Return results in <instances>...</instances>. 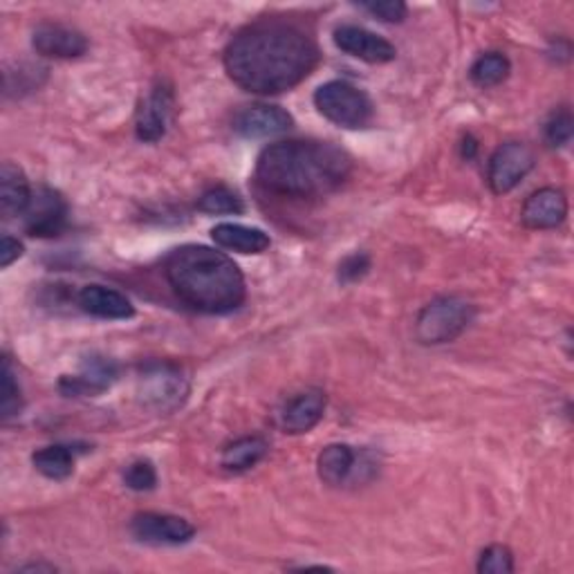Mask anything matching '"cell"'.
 <instances>
[{
  "mask_svg": "<svg viewBox=\"0 0 574 574\" xmlns=\"http://www.w3.org/2000/svg\"><path fill=\"white\" fill-rule=\"evenodd\" d=\"M229 79L254 95H280L306 81L319 63L313 37L285 21H258L243 28L225 50Z\"/></svg>",
  "mask_w": 574,
  "mask_h": 574,
  "instance_id": "1",
  "label": "cell"
},
{
  "mask_svg": "<svg viewBox=\"0 0 574 574\" xmlns=\"http://www.w3.org/2000/svg\"><path fill=\"white\" fill-rule=\"evenodd\" d=\"M350 171V156L330 141H276L256 162L258 182L287 198L326 196L342 187Z\"/></svg>",
  "mask_w": 574,
  "mask_h": 574,
  "instance_id": "2",
  "label": "cell"
},
{
  "mask_svg": "<svg viewBox=\"0 0 574 574\" xmlns=\"http://www.w3.org/2000/svg\"><path fill=\"white\" fill-rule=\"evenodd\" d=\"M165 274L182 304L207 315H227L245 304L240 267L207 245H182L165 263Z\"/></svg>",
  "mask_w": 574,
  "mask_h": 574,
  "instance_id": "3",
  "label": "cell"
},
{
  "mask_svg": "<svg viewBox=\"0 0 574 574\" xmlns=\"http://www.w3.org/2000/svg\"><path fill=\"white\" fill-rule=\"evenodd\" d=\"M476 308L461 297H441L422 308L415 321V337L424 346L456 342L474 321Z\"/></svg>",
  "mask_w": 574,
  "mask_h": 574,
  "instance_id": "4",
  "label": "cell"
},
{
  "mask_svg": "<svg viewBox=\"0 0 574 574\" xmlns=\"http://www.w3.org/2000/svg\"><path fill=\"white\" fill-rule=\"evenodd\" d=\"M315 106L328 121L348 130L366 128L375 112L370 97L348 81H328L319 86Z\"/></svg>",
  "mask_w": 574,
  "mask_h": 574,
  "instance_id": "5",
  "label": "cell"
},
{
  "mask_svg": "<svg viewBox=\"0 0 574 574\" xmlns=\"http://www.w3.org/2000/svg\"><path fill=\"white\" fill-rule=\"evenodd\" d=\"M137 395L144 406L158 413H171L185 404L189 395V382L178 366L167 362H151L139 373Z\"/></svg>",
  "mask_w": 574,
  "mask_h": 574,
  "instance_id": "6",
  "label": "cell"
},
{
  "mask_svg": "<svg viewBox=\"0 0 574 574\" xmlns=\"http://www.w3.org/2000/svg\"><path fill=\"white\" fill-rule=\"evenodd\" d=\"M536 156L523 141H505L494 151L487 169V182L496 196L514 191L534 169Z\"/></svg>",
  "mask_w": 574,
  "mask_h": 574,
  "instance_id": "7",
  "label": "cell"
},
{
  "mask_svg": "<svg viewBox=\"0 0 574 574\" xmlns=\"http://www.w3.org/2000/svg\"><path fill=\"white\" fill-rule=\"evenodd\" d=\"M26 231L32 238H55L61 236L68 225V205L59 191L41 187L32 194L30 207L23 214Z\"/></svg>",
  "mask_w": 574,
  "mask_h": 574,
  "instance_id": "8",
  "label": "cell"
},
{
  "mask_svg": "<svg viewBox=\"0 0 574 574\" xmlns=\"http://www.w3.org/2000/svg\"><path fill=\"white\" fill-rule=\"evenodd\" d=\"M130 534L147 545H185L194 538L196 527L180 516L144 512L132 516Z\"/></svg>",
  "mask_w": 574,
  "mask_h": 574,
  "instance_id": "9",
  "label": "cell"
},
{
  "mask_svg": "<svg viewBox=\"0 0 574 574\" xmlns=\"http://www.w3.org/2000/svg\"><path fill=\"white\" fill-rule=\"evenodd\" d=\"M174 112V92L165 86L154 88L147 97L141 99L135 117V135L139 141H160L171 123Z\"/></svg>",
  "mask_w": 574,
  "mask_h": 574,
  "instance_id": "10",
  "label": "cell"
},
{
  "mask_svg": "<svg viewBox=\"0 0 574 574\" xmlns=\"http://www.w3.org/2000/svg\"><path fill=\"white\" fill-rule=\"evenodd\" d=\"M333 39L342 52H346L359 61H366V63L382 66V63L395 61V57H397V50L390 41H386L384 37H377L375 32L359 28V26H342L335 30Z\"/></svg>",
  "mask_w": 574,
  "mask_h": 574,
  "instance_id": "11",
  "label": "cell"
},
{
  "mask_svg": "<svg viewBox=\"0 0 574 574\" xmlns=\"http://www.w3.org/2000/svg\"><path fill=\"white\" fill-rule=\"evenodd\" d=\"M293 123L295 119L290 112L283 110L280 106L269 103L247 106L234 117V130L247 139H263L287 132L293 128Z\"/></svg>",
  "mask_w": 574,
  "mask_h": 574,
  "instance_id": "12",
  "label": "cell"
},
{
  "mask_svg": "<svg viewBox=\"0 0 574 574\" xmlns=\"http://www.w3.org/2000/svg\"><path fill=\"white\" fill-rule=\"evenodd\" d=\"M326 404H328L326 393L319 388L299 393L297 397H293L283 406V410L278 415V424L285 434H290V436L308 434V430H313L324 419Z\"/></svg>",
  "mask_w": 574,
  "mask_h": 574,
  "instance_id": "13",
  "label": "cell"
},
{
  "mask_svg": "<svg viewBox=\"0 0 574 574\" xmlns=\"http://www.w3.org/2000/svg\"><path fill=\"white\" fill-rule=\"evenodd\" d=\"M32 46L37 55L48 59H79L88 52V39L68 26L43 23L32 34Z\"/></svg>",
  "mask_w": 574,
  "mask_h": 574,
  "instance_id": "14",
  "label": "cell"
},
{
  "mask_svg": "<svg viewBox=\"0 0 574 574\" xmlns=\"http://www.w3.org/2000/svg\"><path fill=\"white\" fill-rule=\"evenodd\" d=\"M567 218V198L561 189L554 187H545L534 191L521 211V220L527 229H536V231H547V229H556L565 222Z\"/></svg>",
  "mask_w": 574,
  "mask_h": 574,
  "instance_id": "15",
  "label": "cell"
},
{
  "mask_svg": "<svg viewBox=\"0 0 574 574\" xmlns=\"http://www.w3.org/2000/svg\"><path fill=\"white\" fill-rule=\"evenodd\" d=\"M77 304L86 315L106 319V321H121V319H130L135 315V308L128 301V297L106 285L81 287L77 295Z\"/></svg>",
  "mask_w": 574,
  "mask_h": 574,
  "instance_id": "16",
  "label": "cell"
},
{
  "mask_svg": "<svg viewBox=\"0 0 574 574\" xmlns=\"http://www.w3.org/2000/svg\"><path fill=\"white\" fill-rule=\"evenodd\" d=\"M117 379V366L106 357H90L77 375H66L59 388L70 397H92L108 390Z\"/></svg>",
  "mask_w": 574,
  "mask_h": 574,
  "instance_id": "17",
  "label": "cell"
},
{
  "mask_svg": "<svg viewBox=\"0 0 574 574\" xmlns=\"http://www.w3.org/2000/svg\"><path fill=\"white\" fill-rule=\"evenodd\" d=\"M32 194L34 191L30 189L23 169H19L12 162H6L0 167V211H3L6 218L23 216L30 207Z\"/></svg>",
  "mask_w": 574,
  "mask_h": 574,
  "instance_id": "18",
  "label": "cell"
},
{
  "mask_svg": "<svg viewBox=\"0 0 574 574\" xmlns=\"http://www.w3.org/2000/svg\"><path fill=\"white\" fill-rule=\"evenodd\" d=\"M211 238L218 247L238 254H263L269 249V236L258 227H245L238 222H220L211 229Z\"/></svg>",
  "mask_w": 574,
  "mask_h": 574,
  "instance_id": "19",
  "label": "cell"
},
{
  "mask_svg": "<svg viewBox=\"0 0 574 574\" xmlns=\"http://www.w3.org/2000/svg\"><path fill=\"white\" fill-rule=\"evenodd\" d=\"M267 452H269V445L265 438H258V436L240 438L222 452L220 465L229 474H243L256 467L267 456Z\"/></svg>",
  "mask_w": 574,
  "mask_h": 574,
  "instance_id": "20",
  "label": "cell"
},
{
  "mask_svg": "<svg viewBox=\"0 0 574 574\" xmlns=\"http://www.w3.org/2000/svg\"><path fill=\"white\" fill-rule=\"evenodd\" d=\"M355 452L353 447L348 445H328L319 458H317V472H319V478L326 483V485H344L346 478L353 474L355 469Z\"/></svg>",
  "mask_w": 574,
  "mask_h": 574,
  "instance_id": "21",
  "label": "cell"
},
{
  "mask_svg": "<svg viewBox=\"0 0 574 574\" xmlns=\"http://www.w3.org/2000/svg\"><path fill=\"white\" fill-rule=\"evenodd\" d=\"M77 454L79 452L72 445H50L32 456V465L50 481H66L75 472Z\"/></svg>",
  "mask_w": 574,
  "mask_h": 574,
  "instance_id": "22",
  "label": "cell"
},
{
  "mask_svg": "<svg viewBox=\"0 0 574 574\" xmlns=\"http://www.w3.org/2000/svg\"><path fill=\"white\" fill-rule=\"evenodd\" d=\"M509 72H512L509 59L501 52H489L476 59V63L469 70V77L478 88H494V86H501L509 77Z\"/></svg>",
  "mask_w": 574,
  "mask_h": 574,
  "instance_id": "23",
  "label": "cell"
},
{
  "mask_svg": "<svg viewBox=\"0 0 574 574\" xmlns=\"http://www.w3.org/2000/svg\"><path fill=\"white\" fill-rule=\"evenodd\" d=\"M23 408V397H21V386L17 382L12 362L6 357L3 359V382H0V417L3 422L17 417Z\"/></svg>",
  "mask_w": 574,
  "mask_h": 574,
  "instance_id": "24",
  "label": "cell"
},
{
  "mask_svg": "<svg viewBox=\"0 0 574 574\" xmlns=\"http://www.w3.org/2000/svg\"><path fill=\"white\" fill-rule=\"evenodd\" d=\"M198 209L202 214H209V216H229V214H243L245 211V205L243 200L229 191L227 187H216V189H209L200 196L198 200Z\"/></svg>",
  "mask_w": 574,
  "mask_h": 574,
  "instance_id": "25",
  "label": "cell"
},
{
  "mask_svg": "<svg viewBox=\"0 0 574 574\" xmlns=\"http://www.w3.org/2000/svg\"><path fill=\"white\" fill-rule=\"evenodd\" d=\"M574 135V119L572 112L567 108H561L556 112H552V117L545 121V144L550 149H563L572 141Z\"/></svg>",
  "mask_w": 574,
  "mask_h": 574,
  "instance_id": "26",
  "label": "cell"
},
{
  "mask_svg": "<svg viewBox=\"0 0 574 574\" xmlns=\"http://www.w3.org/2000/svg\"><path fill=\"white\" fill-rule=\"evenodd\" d=\"M476 567L481 574H509L514 572V554L505 545H489L481 552Z\"/></svg>",
  "mask_w": 574,
  "mask_h": 574,
  "instance_id": "27",
  "label": "cell"
},
{
  "mask_svg": "<svg viewBox=\"0 0 574 574\" xmlns=\"http://www.w3.org/2000/svg\"><path fill=\"white\" fill-rule=\"evenodd\" d=\"M123 483L132 492H151L158 485V472L149 461H137L128 465L123 474Z\"/></svg>",
  "mask_w": 574,
  "mask_h": 574,
  "instance_id": "28",
  "label": "cell"
},
{
  "mask_svg": "<svg viewBox=\"0 0 574 574\" xmlns=\"http://www.w3.org/2000/svg\"><path fill=\"white\" fill-rule=\"evenodd\" d=\"M357 8L379 19L382 23H402L408 14V8L399 0H377V3L373 0V3H359Z\"/></svg>",
  "mask_w": 574,
  "mask_h": 574,
  "instance_id": "29",
  "label": "cell"
},
{
  "mask_svg": "<svg viewBox=\"0 0 574 574\" xmlns=\"http://www.w3.org/2000/svg\"><path fill=\"white\" fill-rule=\"evenodd\" d=\"M368 271H370V256L368 254H353V256L342 260L337 278L344 285H353V283H359Z\"/></svg>",
  "mask_w": 574,
  "mask_h": 574,
  "instance_id": "30",
  "label": "cell"
},
{
  "mask_svg": "<svg viewBox=\"0 0 574 574\" xmlns=\"http://www.w3.org/2000/svg\"><path fill=\"white\" fill-rule=\"evenodd\" d=\"M23 251H26L23 243H19L12 236H3V240H0V267L8 269L12 263H17L23 256Z\"/></svg>",
  "mask_w": 574,
  "mask_h": 574,
  "instance_id": "31",
  "label": "cell"
},
{
  "mask_svg": "<svg viewBox=\"0 0 574 574\" xmlns=\"http://www.w3.org/2000/svg\"><path fill=\"white\" fill-rule=\"evenodd\" d=\"M476 149H478V144H476V139H474L472 135H467V137H465V141H463V158L472 160V158L476 156Z\"/></svg>",
  "mask_w": 574,
  "mask_h": 574,
  "instance_id": "32",
  "label": "cell"
},
{
  "mask_svg": "<svg viewBox=\"0 0 574 574\" xmlns=\"http://www.w3.org/2000/svg\"><path fill=\"white\" fill-rule=\"evenodd\" d=\"M19 572H57V567L50 563H30L19 567Z\"/></svg>",
  "mask_w": 574,
  "mask_h": 574,
  "instance_id": "33",
  "label": "cell"
}]
</instances>
